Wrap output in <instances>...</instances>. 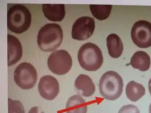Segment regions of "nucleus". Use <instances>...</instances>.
<instances>
[{
    "label": "nucleus",
    "mask_w": 151,
    "mask_h": 113,
    "mask_svg": "<svg viewBox=\"0 0 151 113\" xmlns=\"http://www.w3.org/2000/svg\"><path fill=\"white\" fill-rule=\"evenodd\" d=\"M38 90L40 95L43 98L52 101L55 98L59 93V83L52 76H45L40 80Z\"/></svg>",
    "instance_id": "nucleus-9"
},
{
    "label": "nucleus",
    "mask_w": 151,
    "mask_h": 113,
    "mask_svg": "<svg viewBox=\"0 0 151 113\" xmlns=\"http://www.w3.org/2000/svg\"><path fill=\"white\" fill-rule=\"evenodd\" d=\"M87 104L80 95L70 97L66 104V113H86Z\"/></svg>",
    "instance_id": "nucleus-14"
},
{
    "label": "nucleus",
    "mask_w": 151,
    "mask_h": 113,
    "mask_svg": "<svg viewBox=\"0 0 151 113\" xmlns=\"http://www.w3.org/2000/svg\"><path fill=\"white\" fill-rule=\"evenodd\" d=\"M78 61L81 67L87 71H96L103 63V56L100 48L95 44L87 43L79 50Z\"/></svg>",
    "instance_id": "nucleus-3"
},
{
    "label": "nucleus",
    "mask_w": 151,
    "mask_h": 113,
    "mask_svg": "<svg viewBox=\"0 0 151 113\" xmlns=\"http://www.w3.org/2000/svg\"><path fill=\"white\" fill-rule=\"evenodd\" d=\"M8 48V66H11L17 63L22 58L23 49L19 40L12 35H7Z\"/></svg>",
    "instance_id": "nucleus-10"
},
{
    "label": "nucleus",
    "mask_w": 151,
    "mask_h": 113,
    "mask_svg": "<svg viewBox=\"0 0 151 113\" xmlns=\"http://www.w3.org/2000/svg\"><path fill=\"white\" fill-rule=\"evenodd\" d=\"M8 113H25L22 104L19 101L8 99Z\"/></svg>",
    "instance_id": "nucleus-18"
},
{
    "label": "nucleus",
    "mask_w": 151,
    "mask_h": 113,
    "mask_svg": "<svg viewBox=\"0 0 151 113\" xmlns=\"http://www.w3.org/2000/svg\"><path fill=\"white\" fill-rule=\"evenodd\" d=\"M106 45L109 54L113 58H117L122 55L124 50L123 43L120 37L115 34L109 35Z\"/></svg>",
    "instance_id": "nucleus-13"
},
{
    "label": "nucleus",
    "mask_w": 151,
    "mask_h": 113,
    "mask_svg": "<svg viewBox=\"0 0 151 113\" xmlns=\"http://www.w3.org/2000/svg\"><path fill=\"white\" fill-rule=\"evenodd\" d=\"M7 16V27L13 33L22 34L30 27L32 16L29 10L24 5H13L8 9Z\"/></svg>",
    "instance_id": "nucleus-2"
},
{
    "label": "nucleus",
    "mask_w": 151,
    "mask_h": 113,
    "mask_svg": "<svg viewBox=\"0 0 151 113\" xmlns=\"http://www.w3.org/2000/svg\"><path fill=\"white\" fill-rule=\"evenodd\" d=\"M63 31L56 23L47 24L38 32L37 43L41 50L51 52L60 46L63 40Z\"/></svg>",
    "instance_id": "nucleus-1"
},
{
    "label": "nucleus",
    "mask_w": 151,
    "mask_h": 113,
    "mask_svg": "<svg viewBox=\"0 0 151 113\" xmlns=\"http://www.w3.org/2000/svg\"><path fill=\"white\" fill-rule=\"evenodd\" d=\"M130 64L134 68L142 72L146 71L151 65L150 56L145 51L136 52L131 58Z\"/></svg>",
    "instance_id": "nucleus-15"
},
{
    "label": "nucleus",
    "mask_w": 151,
    "mask_h": 113,
    "mask_svg": "<svg viewBox=\"0 0 151 113\" xmlns=\"http://www.w3.org/2000/svg\"><path fill=\"white\" fill-rule=\"evenodd\" d=\"M118 113H140L137 107L133 104H128L123 106L119 111Z\"/></svg>",
    "instance_id": "nucleus-19"
},
{
    "label": "nucleus",
    "mask_w": 151,
    "mask_h": 113,
    "mask_svg": "<svg viewBox=\"0 0 151 113\" xmlns=\"http://www.w3.org/2000/svg\"><path fill=\"white\" fill-rule=\"evenodd\" d=\"M14 79L20 88L24 90L30 89L37 82V71L30 63H21L15 69Z\"/></svg>",
    "instance_id": "nucleus-5"
},
{
    "label": "nucleus",
    "mask_w": 151,
    "mask_h": 113,
    "mask_svg": "<svg viewBox=\"0 0 151 113\" xmlns=\"http://www.w3.org/2000/svg\"><path fill=\"white\" fill-rule=\"evenodd\" d=\"M148 89H149L150 95H151V78L149 80V82H148Z\"/></svg>",
    "instance_id": "nucleus-21"
},
{
    "label": "nucleus",
    "mask_w": 151,
    "mask_h": 113,
    "mask_svg": "<svg viewBox=\"0 0 151 113\" xmlns=\"http://www.w3.org/2000/svg\"><path fill=\"white\" fill-rule=\"evenodd\" d=\"M75 87L82 91V96L89 97L95 93L96 87L90 77L85 74H80L75 81Z\"/></svg>",
    "instance_id": "nucleus-12"
},
{
    "label": "nucleus",
    "mask_w": 151,
    "mask_h": 113,
    "mask_svg": "<svg viewBox=\"0 0 151 113\" xmlns=\"http://www.w3.org/2000/svg\"><path fill=\"white\" fill-rule=\"evenodd\" d=\"M134 44L140 48H146L151 46V23L145 20L135 23L131 32Z\"/></svg>",
    "instance_id": "nucleus-7"
},
{
    "label": "nucleus",
    "mask_w": 151,
    "mask_h": 113,
    "mask_svg": "<svg viewBox=\"0 0 151 113\" xmlns=\"http://www.w3.org/2000/svg\"><path fill=\"white\" fill-rule=\"evenodd\" d=\"M112 6L111 5H90V9L92 16L99 20L107 19L111 12Z\"/></svg>",
    "instance_id": "nucleus-17"
},
{
    "label": "nucleus",
    "mask_w": 151,
    "mask_h": 113,
    "mask_svg": "<svg viewBox=\"0 0 151 113\" xmlns=\"http://www.w3.org/2000/svg\"><path fill=\"white\" fill-rule=\"evenodd\" d=\"M28 113H45L39 107H34L29 110Z\"/></svg>",
    "instance_id": "nucleus-20"
},
{
    "label": "nucleus",
    "mask_w": 151,
    "mask_h": 113,
    "mask_svg": "<svg viewBox=\"0 0 151 113\" xmlns=\"http://www.w3.org/2000/svg\"><path fill=\"white\" fill-rule=\"evenodd\" d=\"M125 92L130 101L136 102L145 96L146 91L142 85L132 81L126 86Z\"/></svg>",
    "instance_id": "nucleus-16"
},
{
    "label": "nucleus",
    "mask_w": 151,
    "mask_h": 113,
    "mask_svg": "<svg viewBox=\"0 0 151 113\" xmlns=\"http://www.w3.org/2000/svg\"><path fill=\"white\" fill-rule=\"evenodd\" d=\"M124 83L120 75L113 71H109L103 74L99 82V90L101 95L106 99L114 101L121 96Z\"/></svg>",
    "instance_id": "nucleus-4"
},
{
    "label": "nucleus",
    "mask_w": 151,
    "mask_h": 113,
    "mask_svg": "<svg viewBox=\"0 0 151 113\" xmlns=\"http://www.w3.org/2000/svg\"><path fill=\"white\" fill-rule=\"evenodd\" d=\"M149 113H151V103L149 107Z\"/></svg>",
    "instance_id": "nucleus-22"
},
{
    "label": "nucleus",
    "mask_w": 151,
    "mask_h": 113,
    "mask_svg": "<svg viewBox=\"0 0 151 113\" xmlns=\"http://www.w3.org/2000/svg\"><path fill=\"white\" fill-rule=\"evenodd\" d=\"M42 11L45 17L51 22H61L66 14L63 4H43Z\"/></svg>",
    "instance_id": "nucleus-11"
},
{
    "label": "nucleus",
    "mask_w": 151,
    "mask_h": 113,
    "mask_svg": "<svg viewBox=\"0 0 151 113\" xmlns=\"http://www.w3.org/2000/svg\"><path fill=\"white\" fill-rule=\"evenodd\" d=\"M73 61L68 52L61 49L53 52L47 59V66L52 73L58 75L68 73L72 68Z\"/></svg>",
    "instance_id": "nucleus-6"
},
{
    "label": "nucleus",
    "mask_w": 151,
    "mask_h": 113,
    "mask_svg": "<svg viewBox=\"0 0 151 113\" xmlns=\"http://www.w3.org/2000/svg\"><path fill=\"white\" fill-rule=\"evenodd\" d=\"M95 19L91 17H81L76 20L72 30V38L78 41H84L90 38L95 31Z\"/></svg>",
    "instance_id": "nucleus-8"
}]
</instances>
